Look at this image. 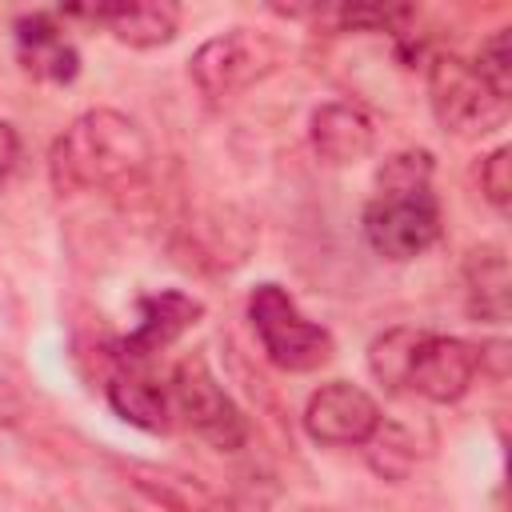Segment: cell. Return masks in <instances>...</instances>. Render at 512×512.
Listing matches in <instances>:
<instances>
[{
  "label": "cell",
  "instance_id": "6da1fadb",
  "mask_svg": "<svg viewBox=\"0 0 512 512\" xmlns=\"http://www.w3.org/2000/svg\"><path fill=\"white\" fill-rule=\"evenodd\" d=\"M152 160V140L132 116L116 108H88L52 140L48 180L60 196L128 192L148 180Z\"/></svg>",
  "mask_w": 512,
  "mask_h": 512
},
{
  "label": "cell",
  "instance_id": "ffe728a7",
  "mask_svg": "<svg viewBox=\"0 0 512 512\" xmlns=\"http://www.w3.org/2000/svg\"><path fill=\"white\" fill-rule=\"evenodd\" d=\"M16 156H20V136H16V128H12V124H4V120H0V180L16 168Z\"/></svg>",
  "mask_w": 512,
  "mask_h": 512
},
{
  "label": "cell",
  "instance_id": "5bb4252c",
  "mask_svg": "<svg viewBox=\"0 0 512 512\" xmlns=\"http://www.w3.org/2000/svg\"><path fill=\"white\" fill-rule=\"evenodd\" d=\"M72 12L104 24L128 48H160V44H172L176 32H180V8L168 4V0H148V4H96V8H72Z\"/></svg>",
  "mask_w": 512,
  "mask_h": 512
},
{
  "label": "cell",
  "instance_id": "277c9868",
  "mask_svg": "<svg viewBox=\"0 0 512 512\" xmlns=\"http://www.w3.org/2000/svg\"><path fill=\"white\" fill-rule=\"evenodd\" d=\"M248 320L264 356L284 372H316L332 360V332L308 320L280 284H256L248 296Z\"/></svg>",
  "mask_w": 512,
  "mask_h": 512
},
{
  "label": "cell",
  "instance_id": "9a60e30c",
  "mask_svg": "<svg viewBox=\"0 0 512 512\" xmlns=\"http://www.w3.org/2000/svg\"><path fill=\"white\" fill-rule=\"evenodd\" d=\"M104 396H108V404L120 420H128L144 432H164L168 428V392L140 364H120L108 376Z\"/></svg>",
  "mask_w": 512,
  "mask_h": 512
},
{
  "label": "cell",
  "instance_id": "d6986e66",
  "mask_svg": "<svg viewBox=\"0 0 512 512\" xmlns=\"http://www.w3.org/2000/svg\"><path fill=\"white\" fill-rule=\"evenodd\" d=\"M508 340L492 336V340H480L476 344V364H480V376H492V380H504L508 376Z\"/></svg>",
  "mask_w": 512,
  "mask_h": 512
},
{
  "label": "cell",
  "instance_id": "ac0fdd59",
  "mask_svg": "<svg viewBox=\"0 0 512 512\" xmlns=\"http://www.w3.org/2000/svg\"><path fill=\"white\" fill-rule=\"evenodd\" d=\"M480 192L496 212H508L512 200V148L500 144L480 160Z\"/></svg>",
  "mask_w": 512,
  "mask_h": 512
},
{
  "label": "cell",
  "instance_id": "e0dca14e",
  "mask_svg": "<svg viewBox=\"0 0 512 512\" xmlns=\"http://www.w3.org/2000/svg\"><path fill=\"white\" fill-rule=\"evenodd\" d=\"M472 68L480 72V80L500 96V100H508V92H512V52H508V28H496L484 44H480V52H476V60H472Z\"/></svg>",
  "mask_w": 512,
  "mask_h": 512
},
{
  "label": "cell",
  "instance_id": "4fadbf2b",
  "mask_svg": "<svg viewBox=\"0 0 512 512\" xmlns=\"http://www.w3.org/2000/svg\"><path fill=\"white\" fill-rule=\"evenodd\" d=\"M16 56L32 76L52 84H68L80 72V52L52 12H32L16 20Z\"/></svg>",
  "mask_w": 512,
  "mask_h": 512
},
{
  "label": "cell",
  "instance_id": "ba28073f",
  "mask_svg": "<svg viewBox=\"0 0 512 512\" xmlns=\"http://www.w3.org/2000/svg\"><path fill=\"white\" fill-rule=\"evenodd\" d=\"M304 432L324 448H360L380 428L376 400L352 380L320 384L304 404Z\"/></svg>",
  "mask_w": 512,
  "mask_h": 512
},
{
  "label": "cell",
  "instance_id": "8992f818",
  "mask_svg": "<svg viewBox=\"0 0 512 512\" xmlns=\"http://www.w3.org/2000/svg\"><path fill=\"white\" fill-rule=\"evenodd\" d=\"M172 404L184 424L220 452H240L248 440V420L236 400L224 392L204 356H184L172 368Z\"/></svg>",
  "mask_w": 512,
  "mask_h": 512
},
{
  "label": "cell",
  "instance_id": "2e32d148",
  "mask_svg": "<svg viewBox=\"0 0 512 512\" xmlns=\"http://www.w3.org/2000/svg\"><path fill=\"white\" fill-rule=\"evenodd\" d=\"M424 328H388L380 332L372 344H368V372L376 384H384L388 392H404V376H408V364H412V352H416V340H420Z\"/></svg>",
  "mask_w": 512,
  "mask_h": 512
},
{
  "label": "cell",
  "instance_id": "5b68a950",
  "mask_svg": "<svg viewBox=\"0 0 512 512\" xmlns=\"http://www.w3.org/2000/svg\"><path fill=\"white\" fill-rule=\"evenodd\" d=\"M428 104L436 124L464 140H480L508 120V100H500L472 60H460L456 52H436L428 60Z\"/></svg>",
  "mask_w": 512,
  "mask_h": 512
},
{
  "label": "cell",
  "instance_id": "3957f363",
  "mask_svg": "<svg viewBox=\"0 0 512 512\" xmlns=\"http://www.w3.org/2000/svg\"><path fill=\"white\" fill-rule=\"evenodd\" d=\"M280 60H284V44L276 36L260 28H228V32L208 36L192 52L188 76L208 104H224L248 92L252 84H260L264 76H272Z\"/></svg>",
  "mask_w": 512,
  "mask_h": 512
},
{
  "label": "cell",
  "instance_id": "9c48e42d",
  "mask_svg": "<svg viewBox=\"0 0 512 512\" xmlns=\"http://www.w3.org/2000/svg\"><path fill=\"white\" fill-rule=\"evenodd\" d=\"M480 376L476 364V344L460 340V336H444V332H420L404 388L432 400V404H456Z\"/></svg>",
  "mask_w": 512,
  "mask_h": 512
},
{
  "label": "cell",
  "instance_id": "7a4b0ae2",
  "mask_svg": "<svg viewBox=\"0 0 512 512\" xmlns=\"http://www.w3.org/2000/svg\"><path fill=\"white\" fill-rule=\"evenodd\" d=\"M364 240L384 260H416L440 240V204L432 192V152L408 148L384 160L364 208Z\"/></svg>",
  "mask_w": 512,
  "mask_h": 512
},
{
  "label": "cell",
  "instance_id": "7c38bea8",
  "mask_svg": "<svg viewBox=\"0 0 512 512\" xmlns=\"http://www.w3.org/2000/svg\"><path fill=\"white\" fill-rule=\"evenodd\" d=\"M464 280V308L480 324H508L512 316V272L500 244H476L460 268Z\"/></svg>",
  "mask_w": 512,
  "mask_h": 512
},
{
  "label": "cell",
  "instance_id": "8fae6325",
  "mask_svg": "<svg viewBox=\"0 0 512 512\" xmlns=\"http://www.w3.org/2000/svg\"><path fill=\"white\" fill-rule=\"evenodd\" d=\"M308 140L320 160L328 164H356L372 152L376 144V124L372 116L352 104V100H328L312 112L308 120Z\"/></svg>",
  "mask_w": 512,
  "mask_h": 512
},
{
  "label": "cell",
  "instance_id": "52a82bcc",
  "mask_svg": "<svg viewBox=\"0 0 512 512\" xmlns=\"http://www.w3.org/2000/svg\"><path fill=\"white\" fill-rule=\"evenodd\" d=\"M252 248H256V224L236 208L192 212L172 236L176 260L184 268H196V272H208V276L240 268L252 256Z\"/></svg>",
  "mask_w": 512,
  "mask_h": 512
},
{
  "label": "cell",
  "instance_id": "30bf717a",
  "mask_svg": "<svg viewBox=\"0 0 512 512\" xmlns=\"http://www.w3.org/2000/svg\"><path fill=\"white\" fill-rule=\"evenodd\" d=\"M136 312H140L136 328L124 340H116V360L120 364H144L152 352L176 344L204 316V304L196 296L180 292V288H160V292L140 296Z\"/></svg>",
  "mask_w": 512,
  "mask_h": 512
}]
</instances>
